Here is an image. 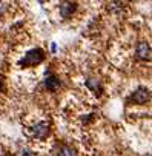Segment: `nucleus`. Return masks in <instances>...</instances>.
Segmentation results:
<instances>
[{"label": "nucleus", "instance_id": "1", "mask_svg": "<svg viewBox=\"0 0 152 156\" xmlns=\"http://www.w3.org/2000/svg\"><path fill=\"white\" fill-rule=\"evenodd\" d=\"M43 60H45V51L41 48H34V50L26 53L25 59L21 60V65L23 66H35V65L41 63Z\"/></svg>", "mask_w": 152, "mask_h": 156}, {"label": "nucleus", "instance_id": "2", "mask_svg": "<svg viewBox=\"0 0 152 156\" xmlns=\"http://www.w3.org/2000/svg\"><path fill=\"white\" fill-rule=\"evenodd\" d=\"M135 54L140 60H149L150 59V45L149 42L146 40H140L137 43V48H135Z\"/></svg>", "mask_w": 152, "mask_h": 156}, {"label": "nucleus", "instance_id": "3", "mask_svg": "<svg viewBox=\"0 0 152 156\" xmlns=\"http://www.w3.org/2000/svg\"><path fill=\"white\" fill-rule=\"evenodd\" d=\"M77 6H78V3H75V2H61V3H60V6H58L60 16H61L63 19L71 17V16L75 12Z\"/></svg>", "mask_w": 152, "mask_h": 156}, {"label": "nucleus", "instance_id": "4", "mask_svg": "<svg viewBox=\"0 0 152 156\" xmlns=\"http://www.w3.org/2000/svg\"><path fill=\"white\" fill-rule=\"evenodd\" d=\"M131 101L137 105H144L149 101V90L147 88H138V90L131 96Z\"/></svg>", "mask_w": 152, "mask_h": 156}, {"label": "nucleus", "instance_id": "5", "mask_svg": "<svg viewBox=\"0 0 152 156\" xmlns=\"http://www.w3.org/2000/svg\"><path fill=\"white\" fill-rule=\"evenodd\" d=\"M49 130L51 128H49V124L48 122H40V124H37L34 127V136L37 139H45L49 135Z\"/></svg>", "mask_w": 152, "mask_h": 156}, {"label": "nucleus", "instance_id": "6", "mask_svg": "<svg viewBox=\"0 0 152 156\" xmlns=\"http://www.w3.org/2000/svg\"><path fill=\"white\" fill-rule=\"evenodd\" d=\"M84 83H86V87H88L94 94H98V96L101 94V90H103V88H101L100 79H97V77H88Z\"/></svg>", "mask_w": 152, "mask_h": 156}, {"label": "nucleus", "instance_id": "7", "mask_svg": "<svg viewBox=\"0 0 152 156\" xmlns=\"http://www.w3.org/2000/svg\"><path fill=\"white\" fill-rule=\"evenodd\" d=\"M57 156H77V151L74 147L68 145V144H60L57 147V151H55Z\"/></svg>", "mask_w": 152, "mask_h": 156}, {"label": "nucleus", "instance_id": "8", "mask_svg": "<svg viewBox=\"0 0 152 156\" xmlns=\"http://www.w3.org/2000/svg\"><path fill=\"white\" fill-rule=\"evenodd\" d=\"M45 88L48 91H57L60 88V80L54 76H49V77L45 79Z\"/></svg>", "mask_w": 152, "mask_h": 156}, {"label": "nucleus", "instance_id": "9", "mask_svg": "<svg viewBox=\"0 0 152 156\" xmlns=\"http://www.w3.org/2000/svg\"><path fill=\"white\" fill-rule=\"evenodd\" d=\"M9 5H11V3H6V2H0V16H2L5 11H8V9H9Z\"/></svg>", "mask_w": 152, "mask_h": 156}, {"label": "nucleus", "instance_id": "10", "mask_svg": "<svg viewBox=\"0 0 152 156\" xmlns=\"http://www.w3.org/2000/svg\"><path fill=\"white\" fill-rule=\"evenodd\" d=\"M3 87H5V85H3V79H2V77H0V91H2V90H3Z\"/></svg>", "mask_w": 152, "mask_h": 156}, {"label": "nucleus", "instance_id": "11", "mask_svg": "<svg viewBox=\"0 0 152 156\" xmlns=\"http://www.w3.org/2000/svg\"><path fill=\"white\" fill-rule=\"evenodd\" d=\"M51 50H52V51H55V50H57V47H55V43H52V45H51Z\"/></svg>", "mask_w": 152, "mask_h": 156}, {"label": "nucleus", "instance_id": "12", "mask_svg": "<svg viewBox=\"0 0 152 156\" xmlns=\"http://www.w3.org/2000/svg\"><path fill=\"white\" fill-rule=\"evenodd\" d=\"M5 156H9V154H5Z\"/></svg>", "mask_w": 152, "mask_h": 156}]
</instances>
